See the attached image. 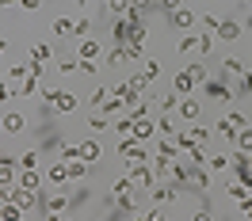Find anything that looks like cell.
<instances>
[{"label":"cell","instance_id":"cell-43","mask_svg":"<svg viewBox=\"0 0 252 221\" xmlns=\"http://www.w3.org/2000/svg\"><path fill=\"white\" fill-rule=\"evenodd\" d=\"M38 95H42V99H46L50 107H54V99L62 95V88H54V84H46V88H38Z\"/></svg>","mask_w":252,"mask_h":221},{"label":"cell","instance_id":"cell-47","mask_svg":"<svg viewBox=\"0 0 252 221\" xmlns=\"http://www.w3.org/2000/svg\"><path fill=\"white\" fill-rule=\"evenodd\" d=\"M157 130H160V134H176V122L168 118V114H160V118H157Z\"/></svg>","mask_w":252,"mask_h":221},{"label":"cell","instance_id":"cell-10","mask_svg":"<svg viewBox=\"0 0 252 221\" xmlns=\"http://www.w3.org/2000/svg\"><path fill=\"white\" fill-rule=\"evenodd\" d=\"M149 194H153V206H168V202H176V187H172V179H168V187H149Z\"/></svg>","mask_w":252,"mask_h":221},{"label":"cell","instance_id":"cell-11","mask_svg":"<svg viewBox=\"0 0 252 221\" xmlns=\"http://www.w3.org/2000/svg\"><path fill=\"white\" fill-rule=\"evenodd\" d=\"M153 134H157L153 118H134V130H130V138H138V141H149Z\"/></svg>","mask_w":252,"mask_h":221},{"label":"cell","instance_id":"cell-46","mask_svg":"<svg viewBox=\"0 0 252 221\" xmlns=\"http://www.w3.org/2000/svg\"><path fill=\"white\" fill-rule=\"evenodd\" d=\"M88 31H92V19H88V16H80V19H77V34H73V38H84Z\"/></svg>","mask_w":252,"mask_h":221},{"label":"cell","instance_id":"cell-36","mask_svg":"<svg viewBox=\"0 0 252 221\" xmlns=\"http://www.w3.org/2000/svg\"><path fill=\"white\" fill-rule=\"evenodd\" d=\"M188 73H191V80H195V84L203 88V80H206V69H203V61H191V65H188Z\"/></svg>","mask_w":252,"mask_h":221},{"label":"cell","instance_id":"cell-23","mask_svg":"<svg viewBox=\"0 0 252 221\" xmlns=\"http://www.w3.org/2000/svg\"><path fill=\"white\" fill-rule=\"evenodd\" d=\"M95 57H99V42H95V38H84V42H80V61H95Z\"/></svg>","mask_w":252,"mask_h":221},{"label":"cell","instance_id":"cell-59","mask_svg":"<svg viewBox=\"0 0 252 221\" xmlns=\"http://www.w3.org/2000/svg\"><path fill=\"white\" fill-rule=\"evenodd\" d=\"M4 50H8V42H4V38H0V54H4Z\"/></svg>","mask_w":252,"mask_h":221},{"label":"cell","instance_id":"cell-32","mask_svg":"<svg viewBox=\"0 0 252 221\" xmlns=\"http://www.w3.org/2000/svg\"><path fill=\"white\" fill-rule=\"evenodd\" d=\"M210 50H214V31H203L199 34V57H206Z\"/></svg>","mask_w":252,"mask_h":221},{"label":"cell","instance_id":"cell-56","mask_svg":"<svg viewBox=\"0 0 252 221\" xmlns=\"http://www.w3.org/2000/svg\"><path fill=\"white\" fill-rule=\"evenodd\" d=\"M191 134H195V141H199V145L210 138V130H206V126H191Z\"/></svg>","mask_w":252,"mask_h":221},{"label":"cell","instance_id":"cell-19","mask_svg":"<svg viewBox=\"0 0 252 221\" xmlns=\"http://www.w3.org/2000/svg\"><path fill=\"white\" fill-rule=\"evenodd\" d=\"M54 110H62V114H73V110H77V95H73V92H62L58 99H54Z\"/></svg>","mask_w":252,"mask_h":221},{"label":"cell","instance_id":"cell-24","mask_svg":"<svg viewBox=\"0 0 252 221\" xmlns=\"http://www.w3.org/2000/svg\"><path fill=\"white\" fill-rule=\"evenodd\" d=\"M111 126L119 130V138H130V130H134V118H130V114H126V110H123L119 118H111Z\"/></svg>","mask_w":252,"mask_h":221},{"label":"cell","instance_id":"cell-6","mask_svg":"<svg viewBox=\"0 0 252 221\" xmlns=\"http://www.w3.org/2000/svg\"><path fill=\"white\" fill-rule=\"evenodd\" d=\"M168 23H172V27H180V31H191V27H195V12L184 4V8H176L172 16H168Z\"/></svg>","mask_w":252,"mask_h":221},{"label":"cell","instance_id":"cell-7","mask_svg":"<svg viewBox=\"0 0 252 221\" xmlns=\"http://www.w3.org/2000/svg\"><path fill=\"white\" fill-rule=\"evenodd\" d=\"M19 206H23V214H31L34 206H38V191H31V187H19L16 183V194H12Z\"/></svg>","mask_w":252,"mask_h":221},{"label":"cell","instance_id":"cell-3","mask_svg":"<svg viewBox=\"0 0 252 221\" xmlns=\"http://www.w3.org/2000/svg\"><path fill=\"white\" fill-rule=\"evenodd\" d=\"M65 210H69V194H65V187H58V194H50L46 202H42V214L46 218H62Z\"/></svg>","mask_w":252,"mask_h":221},{"label":"cell","instance_id":"cell-44","mask_svg":"<svg viewBox=\"0 0 252 221\" xmlns=\"http://www.w3.org/2000/svg\"><path fill=\"white\" fill-rule=\"evenodd\" d=\"M107 95H111V88H95V92H92V110L103 107V103H107Z\"/></svg>","mask_w":252,"mask_h":221},{"label":"cell","instance_id":"cell-57","mask_svg":"<svg viewBox=\"0 0 252 221\" xmlns=\"http://www.w3.org/2000/svg\"><path fill=\"white\" fill-rule=\"evenodd\" d=\"M19 4H23L27 12H38V8H42V0H19Z\"/></svg>","mask_w":252,"mask_h":221},{"label":"cell","instance_id":"cell-60","mask_svg":"<svg viewBox=\"0 0 252 221\" xmlns=\"http://www.w3.org/2000/svg\"><path fill=\"white\" fill-rule=\"evenodd\" d=\"M0 134H4V126H0Z\"/></svg>","mask_w":252,"mask_h":221},{"label":"cell","instance_id":"cell-51","mask_svg":"<svg viewBox=\"0 0 252 221\" xmlns=\"http://www.w3.org/2000/svg\"><path fill=\"white\" fill-rule=\"evenodd\" d=\"M130 8L134 12H149V8H157V0H130Z\"/></svg>","mask_w":252,"mask_h":221},{"label":"cell","instance_id":"cell-58","mask_svg":"<svg viewBox=\"0 0 252 221\" xmlns=\"http://www.w3.org/2000/svg\"><path fill=\"white\" fill-rule=\"evenodd\" d=\"M12 4H19V0H0V8H12Z\"/></svg>","mask_w":252,"mask_h":221},{"label":"cell","instance_id":"cell-40","mask_svg":"<svg viewBox=\"0 0 252 221\" xmlns=\"http://www.w3.org/2000/svg\"><path fill=\"white\" fill-rule=\"evenodd\" d=\"M12 95H16V88H12V80H8V77H0V103H8Z\"/></svg>","mask_w":252,"mask_h":221},{"label":"cell","instance_id":"cell-37","mask_svg":"<svg viewBox=\"0 0 252 221\" xmlns=\"http://www.w3.org/2000/svg\"><path fill=\"white\" fill-rule=\"evenodd\" d=\"M107 4V12H115V16H126L130 12V0H103Z\"/></svg>","mask_w":252,"mask_h":221},{"label":"cell","instance_id":"cell-61","mask_svg":"<svg viewBox=\"0 0 252 221\" xmlns=\"http://www.w3.org/2000/svg\"><path fill=\"white\" fill-rule=\"evenodd\" d=\"M249 194H252V187H249Z\"/></svg>","mask_w":252,"mask_h":221},{"label":"cell","instance_id":"cell-39","mask_svg":"<svg viewBox=\"0 0 252 221\" xmlns=\"http://www.w3.org/2000/svg\"><path fill=\"white\" fill-rule=\"evenodd\" d=\"M31 57H38V61H50V57H54V50H50L46 42H34V50H31Z\"/></svg>","mask_w":252,"mask_h":221},{"label":"cell","instance_id":"cell-34","mask_svg":"<svg viewBox=\"0 0 252 221\" xmlns=\"http://www.w3.org/2000/svg\"><path fill=\"white\" fill-rule=\"evenodd\" d=\"M221 65H225V73H245V61H241L237 54H229V57H221Z\"/></svg>","mask_w":252,"mask_h":221},{"label":"cell","instance_id":"cell-54","mask_svg":"<svg viewBox=\"0 0 252 221\" xmlns=\"http://www.w3.org/2000/svg\"><path fill=\"white\" fill-rule=\"evenodd\" d=\"M218 23H221V19L214 16V12H206V16H203V27H210V31H218Z\"/></svg>","mask_w":252,"mask_h":221},{"label":"cell","instance_id":"cell-18","mask_svg":"<svg viewBox=\"0 0 252 221\" xmlns=\"http://www.w3.org/2000/svg\"><path fill=\"white\" fill-rule=\"evenodd\" d=\"M233 145H237V153H252V126H241L233 134Z\"/></svg>","mask_w":252,"mask_h":221},{"label":"cell","instance_id":"cell-16","mask_svg":"<svg viewBox=\"0 0 252 221\" xmlns=\"http://www.w3.org/2000/svg\"><path fill=\"white\" fill-rule=\"evenodd\" d=\"M180 118H184V122H195V118H199V103H195V99H191V95H184V99H180Z\"/></svg>","mask_w":252,"mask_h":221},{"label":"cell","instance_id":"cell-1","mask_svg":"<svg viewBox=\"0 0 252 221\" xmlns=\"http://www.w3.org/2000/svg\"><path fill=\"white\" fill-rule=\"evenodd\" d=\"M130 183L134 187H153V183H160V175H157V168H153V160H142V164H130Z\"/></svg>","mask_w":252,"mask_h":221},{"label":"cell","instance_id":"cell-48","mask_svg":"<svg viewBox=\"0 0 252 221\" xmlns=\"http://www.w3.org/2000/svg\"><path fill=\"white\" fill-rule=\"evenodd\" d=\"M58 69H62V73H77V69H80V57H65V61H58Z\"/></svg>","mask_w":252,"mask_h":221},{"label":"cell","instance_id":"cell-14","mask_svg":"<svg viewBox=\"0 0 252 221\" xmlns=\"http://www.w3.org/2000/svg\"><path fill=\"white\" fill-rule=\"evenodd\" d=\"M16 183H19V187H31V191H38V187H42V175H38V168H19Z\"/></svg>","mask_w":252,"mask_h":221},{"label":"cell","instance_id":"cell-4","mask_svg":"<svg viewBox=\"0 0 252 221\" xmlns=\"http://www.w3.org/2000/svg\"><path fill=\"white\" fill-rule=\"evenodd\" d=\"M203 92L210 95L214 103H229V99H233V92H229L221 80H214V77H206V80H203Z\"/></svg>","mask_w":252,"mask_h":221},{"label":"cell","instance_id":"cell-17","mask_svg":"<svg viewBox=\"0 0 252 221\" xmlns=\"http://www.w3.org/2000/svg\"><path fill=\"white\" fill-rule=\"evenodd\" d=\"M172 141H176V149H180V153H195V149H199V141H195V134H191V130L172 134Z\"/></svg>","mask_w":252,"mask_h":221},{"label":"cell","instance_id":"cell-5","mask_svg":"<svg viewBox=\"0 0 252 221\" xmlns=\"http://www.w3.org/2000/svg\"><path fill=\"white\" fill-rule=\"evenodd\" d=\"M115 198V218H138V202L130 198V191L126 194H111Z\"/></svg>","mask_w":252,"mask_h":221},{"label":"cell","instance_id":"cell-35","mask_svg":"<svg viewBox=\"0 0 252 221\" xmlns=\"http://www.w3.org/2000/svg\"><path fill=\"white\" fill-rule=\"evenodd\" d=\"M237 77H241V80H237V92H241V95H252V73L245 69V73H237Z\"/></svg>","mask_w":252,"mask_h":221},{"label":"cell","instance_id":"cell-49","mask_svg":"<svg viewBox=\"0 0 252 221\" xmlns=\"http://www.w3.org/2000/svg\"><path fill=\"white\" fill-rule=\"evenodd\" d=\"M157 8H160V12H168V16H172L176 8H184V0H157Z\"/></svg>","mask_w":252,"mask_h":221},{"label":"cell","instance_id":"cell-41","mask_svg":"<svg viewBox=\"0 0 252 221\" xmlns=\"http://www.w3.org/2000/svg\"><path fill=\"white\" fill-rule=\"evenodd\" d=\"M126 84H130L134 92H145V88H149V77H145V73H138V77H130Z\"/></svg>","mask_w":252,"mask_h":221},{"label":"cell","instance_id":"cell-8","mask_svg":"<svg viewBox=\"0 0 252 221\" xmlns=\"http://www.w3.org/2000/svg\"><path fill=\"white\" fill-rule=\"evenodd\" d=\"M241 31H245V27H241L237 19H221V23H218V31H214V34H218L221 42H233V38H241Z\"/></svg>","mask_w":252,"mask_h":221},{"label":"cell","instance_id":"cell-52","mask_svg":"<svg viewBox=\"0 0 252 221\" xmlns=\"http://www.w3.org/2000/svg\"><path fill=\"white\" fill-rule=\"evenodd\" d=\"M145 77L157 80V77H160V61H145Z\"/></svg>","mask_w":252,"mask_h":221},{"label":"cell","instance_id":"cell-29","mask_svg":"<svg viewBox=\"0 0 252 221\" xmlns=\"http://www.w3.org/2000/svg\"><path fill=\"white\" fill-rule=\"evenodd\" d=\"M123 54H126V61H142V57H145V46H142V42H126Z\"/></svg>","mask_w":252,"mask_h":221},{"label":"cell","instance_id":"cell-53","mask_svg":"<svg viewBox=\"0 0 252 221\" xmlns=\"http://www.w3.org/2000/svg\"><path fill=\"white\" fill-rule=\"evenodd\" d=\"M80 157V145H62V160H73Z\"/></svg>","mask_w":252,"mask_h":221},{"label":"cell","instance_id":"cell-20","mask_svg":"<svg viewBox=\"0 0 252 221\" xmlns=\"http://www.w3.org/2000/svg\"><path fill=\"white\" fill-rule=\"evenodd\" d=\"M16 175H19L16 160H0V187H4V183H16Z\"/></svg>","mask_w":252,"mask_h":221},{"label":"cell","instance_id":"cell-33","mask_svg":"<svg viewBox=\"0 0 252 221\" xmlns=\"http://www.w3.org/2000/svg\"><path fill=\"white\" fill-rule=\"evenodd\" d=\"M130 187H134V183H130V175H119V179H111V194H126Z\"/></svg>","mask_w":252,"mask_h":221},{"label":"cell","instance_id":"cell-42","mask_svg":"<svg viewBox=\"0 0 252 221\" xmlns=\"http://www.w3.org/2000/svg\"><path fill=\"white\" fill-rule=\"evenodd\" d=\"M245 194H249V187H245L241 179H237V183H229V198H233V202H241Z\"/></svg>","mask_w":252,"mask_h":221},{"label":"cell","instance_id":"cell-28","mask_svg":"<svg viewBox=\"0 0 252 221\" xmlns=\"http://www.w3.org/2000/svg\"><path fill=\"white\" fill-rule=\"evenodd\" d=\"M180 54L188 57V54H199V34H184L180 38Z\"/></svg>","mask_w":252,"mask_h":221},{"label":"cell","instance_id":"cell-9","mask_svg":"<svg viewBox=\"0 0 252 221\" xmlns=\"http://www.w3.org/2000/svg\"><path fill=\"white\" fill-rule=\"evenodd\" d=\"M0 126H4V134H23V126H27V118H23L19 110H8V114L0 118Z\"/></svg>","mask_w":252,"mask_h":221},{"label":"cell","instance_id":"cell-55","mask_svg":"<svg viewBox=\"0 0 252 221\" xmlns=\"http://www.w3.org/2000/svg\"><path fill=\"white\" fill-rule=\"evenodd\" d=\"M27 73H31V77H42V61H38V57H31V61H27Z\"/></svg>","mask_w":252,"mask_h":221},{"label":"cell","instance_id":"cell-30","mask_svg":"<svg viewBox=\"0 0 252 221\" xmlns=\"http://www.w3.org/2000/svg\"><path fill=\"white\" fill-rule=\"evenodd\" d=\"M16 164L19 168H38V153H34V149H23V153L16 157Z\"/></svg>","mask_w":252,"mask_h":221},{"label":"cell","instance_id":"cell-50","mask_svg":"<svg viewBox=\"0 0 252 221\" xmlns=\"http://www.w3.org/2000/svg\"><path fill=\"white\" fill-rule=\"evenodd\" d=\"M123 61H126L123 46H115V50H111V57H107V65H111V69H115V65H123Z\"/></svg>","mask_w":252,"mask_h":221},{"label":"cell","instance_id":"cell-22","mask_svg":"<svg viewBox=\"0 0 252 221\" xmlns=\"http://www.w3.org/2000/svg\"><path fill=\"white\" fill-rule=\"evenodd\" d=\"M38 88H42V84H38V77H27V80L16 88V95H23V99H34V95H38Z\"/></svg>","mask_w":252,"mask_h":221},{"label":"cell","instance_id":"cell-12","mask_svg":"<svg viewBox=\"0 0 252 221\" xmlns=\"http://www.w3.org/2000/svg\"><path fill=\"white\" fill-rule=\"evenodd\" d=\"M88 160H80V157H73V160H65V172H69V183H77V179H84L88 175Z\"/></svg>","mask_w":252,"mask_h":221},{"label":"cell","instance_id":"cell-38","mask_svg":"<svg viewBox=\"0 0 252 221\" xmlns=\"http://www.w3.org/2000/svg\"><path fill=\"white\" fill-rule=\"evenodd\" d=\"M229 164H233L229 157H210V160H206V168H210V172H225Z\"/></svg>","mask_w":252,"mask_h":221},{"label":"cell","instance_id":"cell-26","mask_svg":"<svg viewBox=\"0 0 252 221\" xmlns=\"http://www.w3.org/2000/svg\"><path fill=\"white\" fill-rule=\"evenodd\" d=\"M180 99H184L180 92H164V95H160V110H164V114H172V110L180 107Z\"/></svg>","mask_w":252,"mask_h":221},{"label":"cell","instance_id":"cell-27","mask_svg":"<svg viewBox=\"0 0 252 221\" xmlns=\"http://www.w3.org/2000/svg\"><path fill=\"white\" fill-rule=\"evenodd\" d=\"M188 187H191V191H206V187H210V172H191Z\"/></svg>","mask_w":252,"mask_h":221},{"label":"cell","instance_id":"cell-31","mask_svg":"<svg viewBox=\"0 0 252 221\" xmlns=\"http://www.w3.org/2000/svg\"><path fill=\"white\" fill-rule=\"evenodd\" d=\"M107 126H111L107 114H95V110H92V118H88V130H92V134H99V130H107Z\"/></svg>","mask_w":252,"mask_h":221},{"label":"cell","instance_id":"cell-13","mask_svg":"<svg viewBox=\"0 0 252 221\" xmlns=\"http://www.w3.org/2000/svg\"><path fill=\"white\" fill-rule=\"evenodd\" d=\"M50 31L58 34V38H73V34H77V19H69V16H58Z\"/></svg>","mask_w":252,"mask_h":221},{"label":"cell","instance_id":"cell-2","mask_svg":"<svg viewBox=\"0 0 252 221\" xmlns=\"http://www.w3.org/2000/svg\"><path fill=\"white\" fill-rule=\"evenodd\" d=\"M119 153L126 157V164H142V160H149V153H145V145L138 141V138H123V141H119Z\"/></svg>","mask_w":252,"mask_h":221},{"label":"cell","instance_id":"cell-21","mask_svg":"<svg viewBox=\"0 0 252 221\" xmlns=\"http://www.w3.org/2000/svg\"><path fill=\"white\" fill-rule=\"evenodd\" d=\"M46 179L54 183V187H65V183H69V172H65V160H62V164H54V168H50V172H46Z\"/></svg>","mask_w":252,"mask_h":221},{"label":"cell","instance_id":"cell-15","mask_svg":"<svg viewBox=\"0 0 252 221\" xmlns=\"http://www.w3.org/2000/svg\"><path fill=\"white\" fill-rule=\"evenodd\" d=\"M195 88H199V84L191 80V73H188V69H184V73H176V77H172V92H180V95H191Z\"/></svg>","mask_w":252,"mask_h":221},{"label":"cell","instance_id":"cell-45","mask_svg":"<svg viewBox=\"0 0 252 221\" xmlns=\"http://www.w3.org/2000/svg\"><path fill=\"white\" fill-rule=\"evenodd\" d=\"M218 134H221V138H229V141H233L237 126H233V122H229V118H221V122H218Z\"/></svg>","mask_w":252,"mask_h":221},{"label":"cell","instance_id":"cell-25","mask_svg":"<svg viewBox=\"0 0 252 221\" xmlns=\"http://www.w3.org/2000/svg\"><path fill=\"white\" fill-rule=\"evenodd\" d=\"M99 153H103V149H99V141H84V145H80V160H88V164H95V160H99Z\"/></svg>","mask_w":252,"mask_h":221}]
</instances>
